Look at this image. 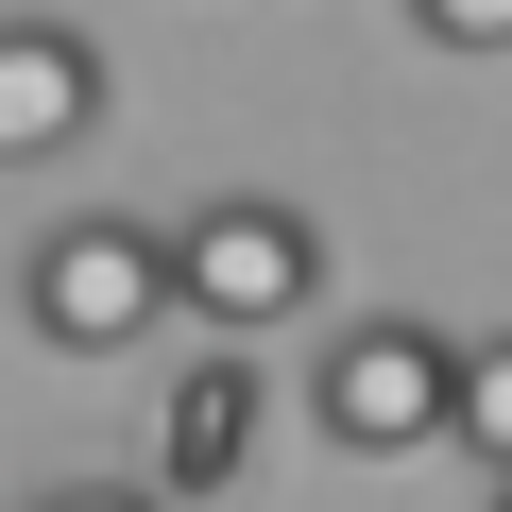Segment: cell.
<instances>
[{
    "label": "cell",
    "instance_id": "1",
    "mask_svg": "<svg viewBox=\"0 0 512 512\" xmlns=\"http://www.w3.org/2000/svg\"><path fill=\"white\" fill-rule=\"evenodd\" d=\"M308 308H325V222H308V205L222 188V205L171 222V325H205V342H274V325H308Z\"/></svg>",
    "mask_w": 512,
    "mask_h": 512
},
{
    "label": "cell",
    "instance_id": "9",
    "mask_svg": "<svg viewBox=\"0 0 512 512\" xmlns=\"http://www.w3.org/2000/svg\"><path fill=\"white\" fill-rule=\"evenodd\" d=\"M495 512H512V478H495Z\"/></svg>",
    "mask_w": 512,
    "mask_h": 512
},
{
    "label": "cell",
    "instance_id": "10",
    "mask_svg": "<svg viewBox=\"0 0 512 512\" xmlns=\"http://www.w3.org/2000/svg\"><path fill=\"white\" fill-rule=\"evenodd\" d=\"M222 512H239V495H222Z\"/></svg>",
    "mask_w": 512,
    "mask_h": 512
},
{
    "label": "cell",
    "instance_id": "7",
    "mask_svg": "<svg viewBox=\"0 0 512 512\" xmlns=\"http://www.w3.org/2000/svg\"><path fill=\"white\" fill-rule=\"evenodd\" d=\"M427 52H512V0H410Z\"/></svg>",
    "mask_w": 512,
    "mask_h": 512
},
{
    "label": "cell",
    "instance_id": "5",
    "mask_svg": "<svg viewBox=\"0 0 512 512\" xmlns=\"http://www.w3.org/2000/svg\"><path fill=\"white\" fill-rule=\"evenodd\" d=\"M103 103H120L103 35H69V18H0V171H52Z\"/></svg>",
    "mask_w": 512,
    "mask_h": 512
},
{
    "label": "cell",
    "instance_id": "6",
    "mask_svg": "<svg viewBox=\"0 0 512 512\" xmlns=\"http://www.w3.org/2000/svg\"><path fill=\"white\" fill-rule=\"evenodd\" d=\"M444 444H461L478 478H512V325L461 342V376H444Z\"/></svg>",
    "mask_w": 512,
    "mask_h": 512
},
{
    "label": "cell",
    "instance_id": "3",
    "mask_svg": "<svg viewBox=\"0 0 512 512\" xmlns=\"http://www.w3.org/2000/svg\"><path fill=\"white\" fill-rule=\"evenodd\" d=\"M444 376H461V342L410 325V308H376V325H342V342L308 359V427H325L342 461H427V444H444Z\"/></svg>",
    "mask_w": 512,
    "mask_h": 512
},
{
    "label": "cell",
    "instance_id": "8",
    "mask_svg": "<svg viewBox=\"0 0 512 512\" xmlns=\"http://www.w3.org/2000/svg\"><path fill=\"white\" fill-rule=\"evenodd\" d=\"M18 512H171V495H137V478H52V495H18Z\"/></svg>",
    "mask_w": 512,
    "mask_h": 512
},
{
    "label": "cell",
    "instance_id": "4",
    "mask_svg": "<svg viewBox=\"0 0 512 512\" xmlns=\"http://www.w3.org/2000/svg\"><path fill=\"white\" fill-rule=\"evenodd\" d=\"M256 427H274L256 342H205V359L171 376V410H154V495H171V512H222V495L256 478Z\"/></svg>",
    "mask_w": 512,
    "mask_h": 512
},
{
    "label": "cell",
    "instance_id": "2",
    "mask_svg": "<svg viewBox=\"0 0 512 512\" xmlns=\"http://www.w3.org/2000/svg\"><path fill=\"white\" fill-rule=\"evenodd\" d=\"M18 308H35L52 359H137V342L171 325V222H120V205L52 222V239L18 256Z\"/></svg>",
    "mask_w": 512,
    "mask_h": 512
}]
</instances>
